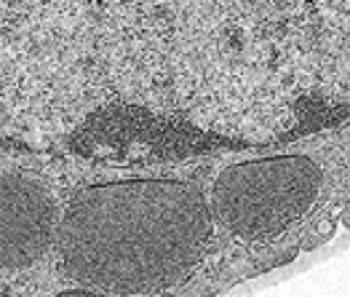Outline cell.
Masks as SVG:
<instances>
[{"mask_svg": "<svg viewBox=\"0 0 350 297\" xmlns=\"http://www.w3.org/2000/svg\"><path fill=\"white\" fill-rule=\"evenodd\" d=\"M211 238L204 193L176 179H129L81 190L57 244L67 273L91 292L152 295L201 263Z\"/></svg>", "mask_w": 350, "mask_h": 297, "instance_id": "obj_1", "label": "cell"}, {"mask_svg": "<svg viewBox=\"0 0 350 297\" xmlns=\"http://www.w3.org/2000/svg\"><path fill=\"white\" fill-rule=\"evenodd\" d=\"M321 169L308 155H278L228 166L214 182V214L235 236L267 241L313 207Z\"/></svg>", "mask_w": 350, "mask_h": 297, "instance_id": "obj_2", "label": "cell"}, {"mask_svg": "<svg viewBox=\"0 0 350 297\" xmlns=\"http://www.w3.org/2000/svg\"><path fill=\"white\" fill-rule=\"evenodd\" d=\"M54 222V201L38 182L0 177V268L38 263L51 244Z\"/></svg>", "mask_w": 350, "mask_h": 297, "instance_id": "obj_3", "label": "cell"}, {"mask_svg": "<svg viewBox=\"0 0 350 297\" xmlns=\"http://www.w3.org/2000/svg\"><path fill=\"white\" fill-rule=\"evenodd\" d=\"M345 222H348V225H350V209H348V211H345Z\"/></svg>", "mask_w": 350, "mask_h": 297, "instance_id": "obj_4", "label": "cell"}]
</instances>
